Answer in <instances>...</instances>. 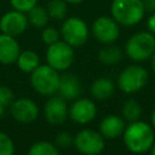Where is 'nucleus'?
I'll list each match as a JSON object with an SVG mask.
<instances>
[{
	"instance_id": "nucleus-1",
	"label": "nucleus",
	"mask_w": 155,
	"mask_h": 155,
	"mask_svg": "<svg viewBox=\"0 0 155 155\" xmlns=\"http://www.w3.org/2000/svg\"><path fill=\"white\" fill-rule=\"evenodd\" d=\"M124 143L131 153L140 154L150 150L155 140L153 127L145 121H131L122 132Z\"/></svg>"
},
{
	"instance_id": "nucleus-2",
	"label": "nucleus",
	"mask_w": 155,
	"mask_h": 155,
	"mask_svg": "<svg viewBox=\"0 0 155 155\" xmlns=\"http://www.w3.org/2000/svg\"><path fill=\"white\" fill-rule=\"evenodd\" d=\"M111 17L122 25L138 24L145 13L143 0H113L110 5Z\"/></svg>"
},
{
	"instance_id": "nucleus-3",
	"label": "nucleus",
	"mask_w": 155,
	"mask_h": 155,
	"mask_svg": "<svg viewBox=\"0 0 155 155\" xmlns=\"http://www.w3.org/2000/svg\"><path fill=\"white\" fill-rule=\"evenodd\" d=\"M59 71L48 64L39 65L34 71L30 73V84L35 92L42 96H53L58 92Z\"/></svg>"
},
{
	"instance_id": "nucleus-4",
	"label": "nucleus",
	"mask_w": 155,
	"mask_h": 155,
	"mask_svg": "<svg viewBox=\"0 0 155 155\" xmlns=\"http://www.w3.org/2000/svg\"><path fill=\"white\" fill-rule=\"evenodd\" d=\"M125 51L128 58L134 62L147 61L155 51L154 34L151 31H139L132 35L125 45Z\"/></svg>"
},
{
	"instance_id": "nucleus-5",
	"label": "nucleus",
	"mask_w": 155,
	"mask_h": 155,
	"mask_svg": "<svg viewBox=\"0 0 155 155\" xmlns=\"http://www.w3.org/2000/svg\"><path fill=\"white\" fill-rule=\"evenodd\" d=\"M74 61V50L64 40H58L47 46L46 62L58 71L67 70Z\"/></svg>"
},
{
	"instance_id": "nucleus-6",
	"label": "nucleus",
	"mask_w": 155,
	"mask_h": 155,
	"mask_svg": "<svg viewBox=\"0 0 155 155\" xmlns=\"http://www.w3.org/2000/svg\"><path fill=\"white\" fill-rule=\"evenodd\" d=\"M88 27L85 21L79 17H69L64 19L61 27V35L65 42L73 47L82 46L88 39Z\"/></svg>"
},
{
	"instance_id": "nucleus-7",
	"label": "nucleus",
	"mask_w": 155,
	"mask_h": 155,
	"mask_svg": "<svg viewBox=\"0 0 155 155\" xmlns=\"http://www.w3.org/2000/svg\"><path fill=\"white\" fill-rule=\"evenodd\" d=\"M148 81V71L140 65L125 68L117 78V87L125 93H134L142 90Z\"/></svg>"
},
{
	"instance_id": "nucleus-8",
	"label": "nucleus",
	"mask_w": 155,
	"mask_h": 155,
	"mask_svg": "<svg viewBox=\"0 0 155 155\" xmlns=\"http://www.w3.org/2000/svg\"><path fill=\"white\" fill-rule=\"evenodd\" d=\"M104 139L105 138L99 132L94 130L85 128L78 132L76 136L74 137V147L81 154L97 155L104 150L105 147Z\"/></svg>"
},
{
	"instance_id": "nucleus-9",
	"label": "nucleus",
	"mask_w": 155,
	"mask_h": 155,
	"mask_svg": "<svg viewBox=\"0 0 155 155\" xmlns=\"http://www.w3.org/2000/svg\"><path fill=\"white\" fill-rule=\"evenodd\" d=\"M92 34L102 44H113L120 35L119 23L108 16H101L92 23Z\"/></svg>"
},
{
	"instance_id": "nucleus-10",
	"label": "nucleus",
	"mask_w": 155,
	"mask_h": 155,
	"mask_svg": "<svg viewBox=\"0 0 155 155\" xmlns=\"http://www.w3.org/2000/svg\"><path fill=\"white\" fill-rule=\"evenodd\" d=\"M11 115L12 117L22 124H29L38 119L39 116V107L38 104L29 98L22 97L18 99H15L11 105Z\"/></svg>"
},
{
	"instance_id": "nucleus-11",
	"label": "nucleus",
	"mask_w": 155,
	"mask_h": 155,
	"mask_svg": "<svg viewBox=\"0 0 155 155\" xmlns=\"http://www.w3.org/2000/svg\"><path fill=\"white\" fill-rule=\"evenodd\" d=\"M28 25V18L24 12L12 10L2 15L0 18V30L1 33L8 34L11 36H18L25 31Z\"/></svg>"
},
{
	"instance_id": "nucleus-12",
	"label": "nucleus",
	"mask_w": 155,
	"mask_h": 155,
	"mask_svg": "<svg viewBox=\"0 0 155 155\" xmlns=\"http://www.w3.org/2000/svg\"><path fill=\"white\" fill-rule=\"evenodd\" d=\"M69 117L80 125L91 122L97 114V107L93 101L88 98H78L69 108Z\"/></svg>"
},
{
	"instance_id": "nucleus-13",
	"label": "nucleus",
	"mask_w": 155,
	"mask_h": 155,
	"mask_svg": "<svg viewBox=\"0 0 155 155\" xmlns=\"http://www.w3.org/2000/svg\"><path fill=\"white\" fill-rule=\"evenodd\" d=\"M68 107L65 99L61 96H52L47 99L44 107L45 120L51 125H61L65 121L68 116Z\"/></svg>"
},
{
	"instance_id": "nucleus-14",
	"label": "nucleus",
	"mask_w": 155,
	"mask_h": 155,
	"mask_svg": "<svg viewBox=\"0 0 155 155\" xmlns=\"http://www.w3.org/2000/svg\"><path fill=\"white\" fill-rule=\"evenodd\" d=\"M21 53V47L15 36L0 33V63L12 64L17 61Z\"/></svg>"
},
{
	"instance_id": "nucleus-15",
	"label": "nucleus",
	"mask_w": 155,
	"mask_h": 155,
	"mask_svg": "<svg viewBox=\"0 0 155 155\" xmlns=\"http://www.w3.org/2000/svg\"><path fill=\"white\" fill-rule=\"evenodd\" d=\"M58 92H59V96L65 101H73L78 98L81 92V84L79 78L74 74L62 75L59 79Z\"/></svg>"
},
{
	"instance_id": "nucleus-16",
	"label": "nucleus",
	"mask_w": 155,
	"mask_h": 155,
	"mask_svg": "<svg viewBox=\"0 0 155 155\" xmlns=\"http://www.w3.org/2000/svg\"><path fill=\"white\" fill-rule=\"evenodd\" d=\"M125 130L124 120L117 115H107L99 124V133L107 139H115Z\"/></svg>"
},
{
	"instance_id": "nucleus-17",
	"label": "nucleus",
	"mask_w": 155,
	"mask_h": 155,
	"mask_svg": "<svg viewBox=\"0 0 155 155\" xmlns=\"http://www.w3.org/2000/svg\"><path fill=\"white\" fill-rule=\"evenodd\" d=\"M115 91V85L110 79L99 78L94 80L90 87L91 96L98 101H105L113 96Z\"/></svg>"
},
{
	"instance_id": "nucleus-18",
	"label": "nucleus",
	"mask_w": 155,
	"mask_h": 155,
	"mask_svg": "<svg viewBox=\"0 0 155 155\" xmlns=\"http://www.w3.org/2000/svg\"><path fill=\"white\" fill-rule=\"evenodd\" d=\"M16 63L22 71L29 74L40 65V58L36 52L31 50H25V51H21Z\"/></svg>"
},
{
	"instance_id": "nucleus-19",
	"label": "nucleus",
	"mask_w": 155,
	"mask_h": 155,
	"mask_svg": "<svg viewBox=\"0 0 155 155\" xmlns=\"http://www.w3.org/2000/svg\"><path fill=\"white\" fill-rule=\"evenodd\" d=\"M122 52L119 46H115L113 44H105L99 51H98V61L105 65H113L121 61Z\"/></svg>"
},
{
	"instance_id": "nucleus-20",
	"label": "nucleus",
	"mask_w": 155,
	"mask_h": 155,
	"mask_svg": "<svg viewBox=\"0 0 155 155\" xmlns=\"http://www.w3.org/2000/svg\"><path fill=\"white\" fill-rule=\"evenodd\" d=\"M27 13H28V17H27L28 18V23H30L33 27H35V28H44L47 24L48 13H47V10L45 7L35 5Z\"/></svg>"
},
{
	"instance_id": "nucleus-21",
	"label": "nucleus",
	"mask_w": 155,
	"mask_h": 155,
	"mask_svg": "<svg viewBox=\"0 0 155 155\" xmlns=\"http://www.w3.org/2000/svg\"><path fill=\"white\" fill-rule=\"evenodd\" d=\"M29 155H58L59 149L52 142L47 140H39L31 144L28 150Z\"/></svg>"
},
{
	"instance_id": "nucleus-22",
	"label": "nucleus",
	"mask_w": 155,
	"mask_h": 155,
	"mask_svg": "<svg viewBox=\"0 0 155 155\" xmlns=\"http://www.w3.org/2000/svg\"><path fill=\"white\" fill-rule=\"evenodd\" d=\"M122 116L127 120V121H136L139 119L140 114H142V107L140 104L134 101V99H127L124 104H122V109H121Z\"/></svg>"
},
{
	"instance_id": "nucleus-23",
	"label": "nucleus",
	"mask_w": 155,
	"mask_h": 155,
	"mask_svg": "<svg viewBox=\"0 0 155 155\" xmlns=\"http://www.w3.org/2000/svg\"><path fill=\"white\" fill-rule=\"evenodd\" d=\"M46 10L51 18L64 19L67 16V2L64 0H50Z\"/></svg>"
},
{
	"instance_id": "nucleus-24",
	"label": "nucleus",
	"mask_w": 155,
	"mask_h": 155,
	"mask_svg": "<svg viewBox=\"0 0 155 155\" xmlns=\"http://www.w3.org/2000/svg\"><path fill=\"white\" fill-rule=\"evenodd\" d=\"M15 153V144L12 138L0 131V155H12Z\"/></svg>"
},
{
	"instance_id": "nucleus-25",
	"label": "nucleus",
	"mask_w": 155,
	"mask_h": 155,
	"mask_svg": "<svg viewBox=\"0 0 155 155\" xmlns=\"http://www.w3.org/2000/svg\"><path fill=\"white\" fill-rule=\"evenodd\" d=\"M54 144L57 145L58 149H67L71 145H74V137H71V134L69 132L62 131L59 133L56 134L54 137Z\"/></svg>"
},
{
	"instance_id": "nucleus-26",
	"label": "nucleus",
	"mask_w": 155,
	"mask_h": 155,
	"mask_svg": "<svg viewBox=\"0 0 155 155\" xmlns=\"http://www.w3.org/2000/svg\"><path fill=\"white\" fill-rule=\"evenodd\" d=\"M41 39L48 46V45H52L59 40V33L53 27H46L41 33Z\"/></svg>"
},
{
	"instance_id": "nucleus-27",
	"label": "nucleus",
	"mask_w": 155,
	"mask_h": 155,
	"mask_svg": "<svg viewBox=\"0 0 155 155\" xmlns=\"http://www.w3.org/2000/svg\"><path fill=\"white\" fill-rule=\"evenodd\" d=\"M38 0H10L11 6L21 12H28L29 10H31L35 5H36Z\"/></svg>"
},
{
	"instance_id": "nucleus-28",
	"label": "nucleus",
	"mask_w": 155,
	"mask_h": 155,
	"mask_svg": "<svg viewBox=\"0 0 155 155\" xmlns=\"http://www.w3.org/2000/svg\"><path fill=\"white\" fill-rule=\"evenodd\" d=\"M13 101H15L13 91L7 86H0V103L4 107H8Z\"/></svg>"
},
{
	"instance_id": "nucleus-29",
	"label": "nucleus",
	"mask_w": 155,
	"mask_h": 155,
	"mask_svg": "<svg viewBox=\"0 0 155 155\" xmlns=\"http://www.w3.org/2000/svg\"><path fill=\"white\" fill-rule=\"evenodd\" d=\"M147 27H148L149 31H151L153 34H155V12H151V15L149 16V18L147 19Z\"/></svg>"
},
{
	"instance_id": "nucleus-30",
	"label": "nucleus",
	"mask_w": 155,
	"mask_h": 155,
	"mask_svg": "<svg viewBox=\"0 0 155 155\" xmlns=\"http://www.w3.org/2000/svg\"><path fill=\"white\" fill-rule=\"evenodd\" d=\"M143 6L145 11L155 12V0H143Z\"/></svg>"
},
{
	"instance_id": "nucleus-31",
	"label": "nucleus",
	"mask_w": 155,
	"mask_h": 155,
	"mask_svg": "<svg viewBox=\"0 0 155 155\" xmlns=\"http://www.w3.org/2000/svg\"><path fill=\"white\" fill-rule=\"evenodd\" d=\"M150 64H151V68H153V70H154V73H155V51H154L153 56L150 57Z\"/></svg>"
},
{
	"instance_id": "nucleus-32",
	"label": "nucleus",
	"mask_w": 155,
	"mask_h": 155,
	"mask_svg": "<svg viewBox=\"0 0 155 155\" xmlns=\"http://www.w3.org/2000/svg\"><path fill=\"white\" fill-rule=\"evenodd\" d=\"M64 1L68 4H81L84 0H64Z\"/></svg>"
},
{
	"instance_id": "nucleus-33",
	"label": "nucleus",
	"mask_w": 155,
	"mask_h": 155,
	"mask_svg": "<svg viewBox=\"0 0 155 155\" xmlns=\"http://www.w3.org/2000/svg\"><path fill=\"white\" fill-rule=\"evenodd\" d=\"M5 108H6V107H4V105L0 103V119H1V117L4 116V114H5Z\"/></svg>"
},
{
	"instance_id": "nucleus-34",
	"label": "nucleus",
	"mask_w": 155,
	"mask_h": 155,
	"mask_svg": "<svg viewBox=\"0 0 155 155\" xmlns=\"http://www.w3.org/2000/svg\"><path fill=\"white\" fill-rule=\"evenodd\" d=\"M151 125L155 128V109L153 110V114H151Z\"/></svg>"
},
{
	"instance_id": "nucleus-35",
	"label": "nucleus",
	"mask_w": 155,
	"mask_h": 155,
	"mask_svg": "<svg viewBox=\"0 0 155 155\" xmlns=\"http://www.w3.org/2000/svg\"><path fill=\"white\" fill-rule=\"evenodd\" d=\"M150 153H151L153 155H155V142H154V144H153L151 148H150Z\"/></svg>"
}]
</instances>
